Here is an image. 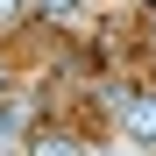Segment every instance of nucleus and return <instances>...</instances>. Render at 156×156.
<instances>
[{"label": "nucleus", "instance_id": "obj_1", "mask_svg": "<svg viewBox=\"0 0 156 156\" xmlns=\"http://www.w3.org/2000/svg\"><path fill=\"white\" fill-rule=\"evenodd\" d=\"M78 7V0H43V14H71Z\"/></svg>", "mask_w": 156, "mask_h": 156}]
</instances>
